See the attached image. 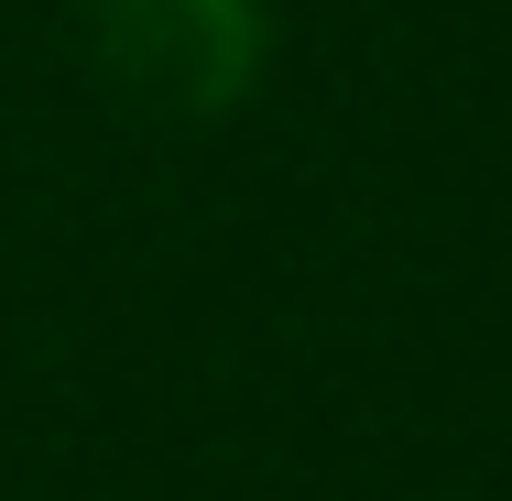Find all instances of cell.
<instances>
[{
	"mask_svg": "<svg viewBox=\"0 0 512 501\" xmlns=\"http://www.w3.org/2000/svg\"><path fill=\"white\" fill-rule=\"evenodd\" d=\"M99 66L153 109H229L262 77V0H88Z\"/></svg>",
	"mask_w": 512,
	"mask_h": 501,
	"instance_id": "1",
	"label": "cell"
}]
</instances>
